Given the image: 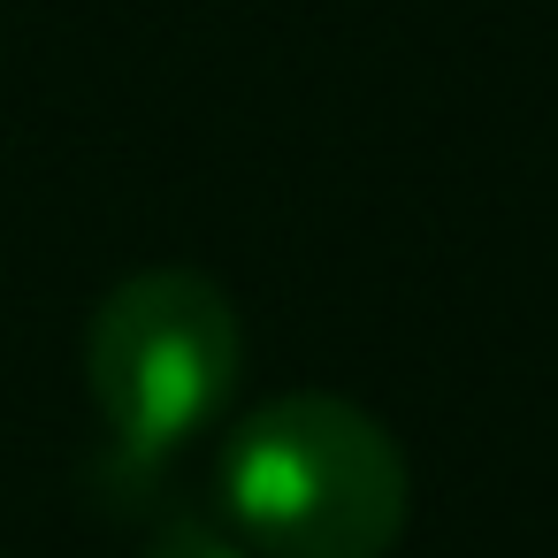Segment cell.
Returning a JSON list of instances; mask_svg holds the SVG:
<instances>
[{
  "mask_svg": "<svg viewBox=\"0 0 558 558\" xmlns=\"http://www.w3.org/2000/svg\"><path fill=\"white\" fill-rule=\"evenodd\" d=\"M222 512L260 558H390L413 520V466L367 405L283 390L230 428Z\"/></svg>",
  "mask_w": 558,
  "mask_h": 558,
  "instance_id": "1",
  "label": "cell"
},
{
  "mask_svg": "<svg viewBox=\"0 0 558 558\" xmlns=\"http://www.w3.org/2000/svg\"><path fill=\"white\" fill-rule=\"evenodd\" d=\"M245 383V322L199 268L123 276L85 322V390L123 451L169 459L230 413Z\"/></svg>",
  "mask_w": 558,
  "mask_h": 558,
  "instance_id": "2",
  "label": "cell"
},
{
  "mask_svg": "<svg viewBox=\"0 0 558 558\" xmlns=\"http://www.w3.org/2000/svg\"><path fill=\"white\" fill-rule=\"evenodd\" d=\"M146 558H253V543L238 527H215V520H177L146 543Z\"/></svg>",
  "mask_w": 558,
  "mask_h": 558,
  "instance_id": "3",
  "label": "cell"
}]
</instances>
